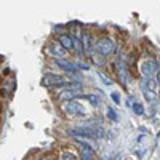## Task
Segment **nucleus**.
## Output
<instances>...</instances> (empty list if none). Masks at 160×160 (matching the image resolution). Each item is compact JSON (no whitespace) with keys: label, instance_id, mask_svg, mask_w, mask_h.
I'll return each instance as SVG.
<instances>
[{"label":"nucleus","instance_id":"obj_1","mask_svg":"<svg viewBox=\"0 0 160 160\" xmlns=\"http://www.w3.org/2000/svg\"><path fill=\"white\" fill-rule=\"evenodd\" d=\"M68 136L71 138H88V139H99L101 138V130L90 127V125H77L72 128H68Z\"/></svg>","mask_w":160,"mask_h":160},{"label":"nucleus","instance_id":"obj_2","mask_svg":"<svg viewBox=\"0 0 160 160\" xmlns=\"http://www.w3.org/2000/svg\"><path fill=\"white\" fill-rule=\"evenodd\" d=\"M115 51V42L112 38L109 37H101L96 40V43H95V53H98V55L101 56H109L112 55V53Z\"/></svg>","mask_w":160,"mask_h":160},{"label":"nucleus","instance_id":"obj_3","mask_svg":"<svg viewBox=\"0 0 160 160\" xmlns=\"http://www.w3.org/2000/svg\"><path fill=\"white\" fill-rule=\"evenodd\" d=\"M62 111L68 114V115H72V117H83V115L87 114V112H85V108L82 106V102H78L77 99L64 101Z\"/></svg>","mask_w":160,"mask_h":160},{"label":"nucleus","instance_id":"obj_4","mask_svg":"<svg viewBox=\"0 0 160 160\" xmlns=\"http://www.w3.org/2000/svg\"><path fill=\"white\" fill-rule=\"evenodd\" d=\"M47 53L53 58H68V50H66L58 40H51V42L47 45Z\"/></svg>","mask_w":160,"mask_h":160},{"label":"nucleus","instance_id":"obj_5","mask_svg":"<svg viewBox=\"0 0 160 160\" xmlns=\"http://www.w3.org/2000/svg\"><path fill=\"white\" fill-rule=\"evenodd\" d=\"M158 71V62L152 58H148L146 61H142L141 64V74L146 78H152V75H155Z\"/></svg>","mask_w":160,"mask_h":160},{"label":"nucleus","instance_id":"obj_6","mask_svg":"<svg viewBox=\"0 0 160 160\" xmlns=\"http://www.w3.org/2000/svg\"><path fill=\"white\" fill-rule=\"evenodd\" d=\"M55 64L58 66V68L61 71H64L66 74H69V72H77V64L75 61H71L68 58H55Z\"/></svg>","mask_w":160,"mask_h":160},{"label":"nucleus","instance_id":"obj_7","mask_svg":"<svg viewBox=\"0 0 160 160\" xmlns=\"http://www.w3.org/2000/svg\"><path fill=\"white\" fill-rule=\"evenodd\" d=\"M80 40H82V45H83V51H85V56H91L95 53V43H93V38L90 32H83L80 35Z\"/></svg>","mask_w":160,"mask_h":160},{"label":"nucleus","instance_id":"obj_8","mask_svg":"<svg viewBox=\"0 0 160 160\" xmlns=\"http://www.w3.org/2000/svg\"><path fill=\"white\" fill-rule=\"evenodd\" d=\"M80 96H82V95H80V91H75L72 88H64V90H61L56 95V99L64 102V101H69V99H78Z\"/></svg>","mask_w":160,"mask_h":160},{"label":"nucleus","instance_id":"obj_9","mask_svg":"<svg viewBox=\"0 0 160 160\" xmlns=\"http://www.w3.org/2000/svg\"><path fill=\"white\" fill-rule=\"evenodd\" d=\"M56 40L58 42L68 50L69 53H74V42H72V35L68 34V32H64V34H58L56 35Z\"/></svg>","mask_w":160,"mask_h":160},{"label":"nucleus","instance_id":"obj_10","mask_svg":"<svg viewBox=\"0 0 160 160\" xmlns=\"http://www.w3.org/2000/svg\"><path fill=\"white\" fill-rule=\"evenodd\" d=\"M78 160H95V149L93 148H82L78 152Z\"/></svg>","mask_w":160,"mask_h":160},{"label":"nucleus","instance_id":"obj_11","mask_svg":"<svg viewBox=\"0 0 160 160\" xmlns=\"http://www.w3.org/2000/svg\"><path fill=\"white\" fill-rule=\"evenodd\" d=\"M141 90H142V95H144V98L148 99L149 102H157L158 95L155 93V90H149V88H141Z\"/></svg>","mask_w":160,"mask_h":160},{"label":"nucleus","instance_id":"obj_12","mask_svg":"<svg viewBox=\"0 0 160 160\" xmlns=\"http://www.w3.org/2000/svg\"><path fill=\"white\" fill-rule=\"evenodd\" d=\"M59 160H78V155H75L71 151H62L59 155Z\"/></svg>","mask_w":160,"mask_h":160},{"label":"nucleus","instance_id":"obj_13","mask_svg":"<svg viewBox=\"0 0 160 160\" xmlns=\"http://www.w3.org/2000/svg\"><path fill=\"white\" fill-rule=\"evenodd\" d=\"M83 98H87V99L90 101V104L95 106V108H98V106L101 104V99H99V96H96V95H83Z\"/></svg>","mask_w":160,"mask_h":160},{"label":"nucleus","instance_id":"obj_14","mask_svg":"<svg viewBox=\"0 0 160 160\" xmlns=\"http://www.w3.org/2000/svg\"><path fill=\"white\" fill-rule=\"evenodd\" d=\"M75 64H77V69L82 72V71H88L90 69V64L88 62H83L82 59H78V61H75Z\"/></svg>","mask_w":160,"mask_h":160},{"label":"nucleus","instance_id":"obj_15","mask_svg":"<svg viewBox=\"0 0 160 160\" xmlns=\"http://www.w3.org/2000/svg\"><path fill=\"white\" fill-rule=\"evenodd\" d=\"M133 111H135L136 115H142L144 114V106L141 102H135V104H133Z\"/></svg>","mask_w":160,"mask_h":160},{"label":"nucleus","instance_id":"obj_16","mask_svg":"<svg viewBox=\"0 0 160 160\" xmlns=\"http://www.w3.org/2000/svg\"><path fill=\"white\" fill-rule=\"evenodd\" d=\"M91 58H93V59H96V61H95V64H96V66H104V64H106V62H104V56L98 55V53H93Z\"/></svg>","mask_w":160,"mask_h":160},{"label":"nucleus","instance_id":"obj_17","mask_svg":"<svg viewBox=\"0 0 160 160\" xmlns=\"http://www.w3.org/2000/svg\"><path fill=\"white\" fill-rule=\"evenodd\" d=\"M98 77L102 80V83H106V85H112V78H109L104 72H101V71H99V72H98Z\"/></svg>","mask_w":160,"mask_h":160},{"label":"nucleus","instance_id":"obj_18","mask_svg":"<svg viewBox=\"0 0 160 160\" xmlns=\"http://www.w3.org/2000/svg\"><path fill=\"white\" fill-rule=\"evenodd\" d=\"M108 117L111 118V120H114V122H117V112H115V109H112L111 108V106H109V108H108Z\"/></svg>","mask_w":160,"mask_h":160},{"label":"nucleus","instance_id":"obj_19","mask_svg":"<svg viewBox=\"0 0 160 160\" xmlns=\"http://www.w3.org/2000/svg\"><path fill=\"white\" fill-rule=\"evenodd\" d=\"M111 98L114 99L115 104H120V95H118L117 91H112V93H111Z\"/></svg>","mask_w":160,"mask_h":160},{"label":"nucleus","instance_id":"obj_20","mask_svg":"<svg viewBox=\"0 0 160 160\" xmlns=\"http://www.w3.org/2000/svg\"><path fill=\"white\" fill-rule=\"evenodd\" d=\"M43 160H59V158H56V157H53V155H48V157H45Z\"/></svg>","mask_w":160,"mask_h":160},{"label":"nucleus","instance_id":"obj_21","mask_svg":"<svg viewBox=\"0 0 160 160\" xmlns=\"http://www.w3.org/2000/svg\"><path fill=\"white\" fill-rule=\"evenodd\" d=\"M155 75H157V83L160 85V71H157V74H155Z\"/></svg>","mask_w":160,"mask_h":160}]
</instances>
